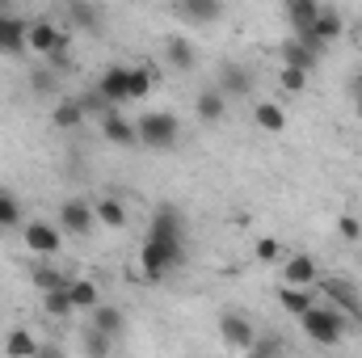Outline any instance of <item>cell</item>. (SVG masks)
Instances as JSON below:
<instances>
[{
    "instance_id": "cell-13",
    "label": "cell",
    "mask_w": 362,
    "mask_h": 358,
    "mask_svg": "<svg viewBox=\"0 0 362 358\" xmlns=\"http://www.w3.org/2000/svg\"><path fill=\"white\" fill-rule=\"evenodd\" d=\"M253 89V72L245 68V64H223L219 68V93H228V97H249Z\"/></svg>"
},
{
    "instance_id": "cell-22",
    "label": "cell",
    "mask_w": 362,
    "mask_h": 358,
    "mask_svg": "<svg viewBox=\"0 0 362 358\" xmlns=\"http://www.w3.org/2000/svg\"><path fill=\"white\" fill-rule=\"evenodd\" d=\"M68 295H72V308L76 312H93L101 304V291H97V282H89V278H72L68 282Z\"/></svg>"
},
{
    "instance_id": "cell-12",
    "label": "cell",
    "mask_w": 362,
    "mask_h": 358,
    "mask_svg": "<svg viewBox=\"0 0 362 358\" xmlns=\"http://www.w3.org/2000/svg\"><path fill=\"white\" fill-rule=\"evenodd\" d=\"M101 135L110 139V144H118V148H131V144H139V131L118 114V110H105L101 114Z\"/></svg>"
},
{
    "instance_id": "cell-7",
    "label": "cell",
    "mask_w": 362,
    "mask_h": 358,
    "mask_svg": "<svg viewBox=\"0 0 362 358\" xmlns=\"http://www.w3.org/2000/svg\"><path fill=\"white\" fill-rule=\"evenodd\" d=\"M219 337H223V346L245 350V354L257 346V329H253V321H249V316H240V312L219 316Z\"/></svg>"
},
{
    "instance_id": "cell-6",
    "label": "cell",
    "mask_w": 362,
    "mask_h": 358,
    "mask_svg": "<svg viewBox=\"0 0 362 358\" xmlns=\"http://www.w3.org/2000/svg\"><path fill=\"white\" fill-rule=\"evenodd\" d=\"M21 241H25V249H30V253H38V258H55V253H59V245H64L59 228H55V224H47V219L25 224V228H21Z\"/></svg>"
},
{
    "instance_id": "cell-25",
    "label": "cell",
    "mask_w": 362,
    "mask_h": 358,
    "mask_svg": "<svg viewBox=\"0 0 362 358\" xmlns=\"http://www.w3.org/2000/svg\"><path fill=\"white\" fill-rule=\"evenodd\" d=\"M223 110H228V105H223V93L219 89H202L198 93V101H194V114H198L202 122H219Z\"/></svg>"
},
{
    "instance_id": "cell-39",
    "label": "cell",
    "mask_w": 362,
    "mask_h": 358,
    "mask_svg": "<svg viewBox=\"0 0 362 358\" xmlns=\"http://www.w3.org/2000/svg\"><path fill=\"white\" fill-rule=\"evenodd\" d=\"M34 358H68V354H64V350H59L55 342H42V346H38V354H34Z\"/></svg>"
},
{
    "instance_id": "cell-29",
    "label": "cell",
    "mask_w": 362,
    "mask_h": 358,
    "mask_svg": "<svg viewBox=\"0 0 362 358\" xmlns=\"http://www.w3.org/2000/svg\"><path fill=\"white\" fill-rule=\"evenodd\" d=\"M81 354H85V358H110V354H114V342L89 325V329L81 333Z\"/></svg>"
},
{
    "instance_id": "cell-33",
    "label": "cell",
    "mask_w": 362,
    "mask_h": 358,
    "mask_svg": "<svg viewBox=\"0 0 362 358\" xmlns=\"http://www.w3.org/2000/svg\"><path fill=\"white\" fill-rule=\"evenodd\" d=\"M17 219H21V202H17L13 194L0 190V228H13Z\"/></svg>"
},
{
    "instance_id": "cell-16",
    "label": "cell",
    "mask_w": 362,
    "mask_h": 358,
    "mask_svg": "<svg viewBox=\"0 0 362 358\" xmlns=\"http://www.w3.org/2000/svg\"><path fill=\"white\" fill-rule=\"evenodd\" d=\"M25 30H30V21H21V17H13L8 8L0 13V51H21L25 47Z\"/></svg>"
},
{
    "instance_id": "cell-32",
    "label": "cell",
    "mask_w": 362,
    "mask_h": 358,
    "mask_svg": "<svg viewBox=\"0 0 362 358\" xmlns=\"http://www.w3.org/2000/svg\"><path fill=\"white\" fill-rule=\"evenodd\" d=\"M152 85H156V76H152L148 68H131V101H135V97H148Z\"/></svg>"
},
{
    "instance_id": "cell-28",
    "label": "cell",
    "mask_w": 362,
    "mask_h": 358,
    "mask_svg": "<svg viewBox=\"0 0 362 358\" xmlns=\"http://www.w3.org/2000/svg\"><path fill=\"white\" fill-rule=\"evenodd\" d=\"M68 17H72V25H81V30H89V34H97V30H101V21H105V13H101L97 4H85V0H81V4H72V8H68Z\"/></svg>"
},
{
    "instance_id": "cell-2",
    "label": "cell",
    "mask_w": 362,
    "mask_h": 358,
    "mask_svg": "<svg viewBox=\"0 0 362 358\" xmlns=\"http://www.w3.org/2000/svg\"><path fill=\"white\" fill-rule=\"evenodd\" d=\"M299 325H303V333H308L312 342H320V346H337L341 333H346V321H341L333 308H320V304H316L312 312H303Z\"/></svg>"
},
{
    "instance_id": "cell-34",
    "label": "cell",
    "mask_w": 362,
    "mask_h": 358,
    "mask_svg": "<svg viewBox=\"0 0 362 358\" xmlns=\"http://www.w3.org/2000/svg\"><path fill=\"white\" fill-rule=\"evenodd\" d=\"M278 85L286 93H303L308 85V72H295V68H278Z\"/></svg>"
},
{
    "instance_id": "cell-5",
    "label": "cell",
    "mask_w": 362,
    "mask_h": 358,
    "mask_svg": "<svg viewBox=\"0 0 362 358\" xmlns=\"http://www.w3.org/2000/svg\"><path fill=\"white\" fill-rule=\"evenodd\" d=\"M97 97L101 105H118V101H131V64H110L97 81Z\"/></svg>"
},
{
    "instance_id": "cell-3",
    "label": "cell",
    "mask_w": 362,
    "mask_h": 358,
    "mask_svg": "<svg viewBox=\"0 0 362 358\" xmlns=\"http://www.w3.org/2000/svg\"><path fill=\"white\" fill-rule=\"evenodd\" d=\"M148 241L152 245H177L185 249V219H181L177 207H156V215H152V228H148Z\"/></svg>"
},
{
    "instance_id": "cell-26",
    "label": "cell",
    "mask_w": 362,
    "mask_h": 358,
    "mask_svg": "<svg viewBox=\"0 0 362 358\" xmlns=\"http://www.w3.org/2000/svg\"><path fill=\"white\" fill-rule=\"evenodd\" d=\"M55 127H64V131H72V127H81L85 122V101L81 97H64L59 105H55Z\"/></svg>"
},
{
    "instance_id": "cell-23",
    "label": "cell",
    "mask_w": 362,
    "mask_h": 358,
    "mask_svg": "<svg viewBox=\"0 0 362 358\" xmlns=\"http://www.w3.org/2000/svg\"><path fill=\"white\" fill-rule=\"evenodd\" d=\"M165 59H169L173 68H181V72H189L194 59H198V55H194V42H189L185 34H173V38L165 42Z\"/></svg>"
},
{
    "instance_id": "cell-18",
    "label": "cell",
    "mask_w": 362,
    "mask_h": 358,
    "mask_svg": "<svg viewBox=\"0 0 362 358\" xmlns=\"http://www.w3.org/2000/svg\"><path fill=\"white\" fill-rule=\"evenodd\" d=\"M253 122H257L266 135H282L286 114H282V105H278V101H257V105H253Z\"/></svg>"
},
{
    "instance_id": "cell-1",
    "label": "cell",
    "mask_w": 362,
    "mask_h": 358,
    "mask_svg": "<svg viewBox=\"0 0 362 358\" xmlns=\"http://www.w3.org/2000/svg\"><path fill=\"white\" fill-rule=\"evenodd\" d=\"M135 131H139V144H148V148H173L181 135V122H177V114L156 110V114H144L135 122Z\"/></svg>"
},
{
    "instance_id": "cell-9",
    "label": "cell",
    "mask_w": 362,
    "mask_h": 358,
    "mask_svg": "<svg viewBox=\"0 0 362 358\" xmlns=\"http://www.w3.org/2000/svg\"><path fill=\"white\" fill-rule=\"evenodd\" d=\"M64 42H68V34H59L51 21H30V30H25V47L30 51H38V55H59L64 51Z\"/></svg>"
},
{
    "instance_id": "cell-27",
    "label": "cell",
    "mask_w": 362,
    "mask_h": 358,
    "mask_svg": "<svg viewBox=\"0 0 362 358\" xmlns=\"http://www.w3.org/2000/svg\"><path fill=\"white\" fill-rule=\"evenodd\" d=\"M93 215H97V224H105V228H127V207L118 202V198H101V202H93Z\"/></svg>"
},
{
    "instance_id": "cell-31",
    "label": "cell",
    "mask_w": 362,
    "mask_h": 358,
    "mask_svg": "<svg viewBox=\"0 0 362 358\" xmlns=\"http://www.w3.org/2000/svg\"><path fill=\"white\" fill-rule=\"evenodd\" d=\"M42 308H47V316H55V321H68L76 308H72V295H68V287L64 291H51V295H42Z\"/></svg>"
},
{
    "instance_id": "cell-19",
    "label": "cell",
    "mask_w": 362,
    "mask_h": 358,
    "mask_svg": "<svg viewBox=\"0 0 362 358\" xmlns=\"http://www.w3.org/2000/svg\"><path fill=\"white\" fill-rule=\"evenodd\" d=\"M177 17H185V21H219L223 17V4L219 0H181Z\"/></svg>"
},
{
    "instance_id": "cell-4",
    "label": "cell",
    "mask_w": 362,
    "mask_h": 358,
    "mask_svg": "<svg viewBox=\"0 0 362 358\" xmlns=\"http://www.w3.org/2000/svg\"><path fill=\"white\" fill-rule=\"evenodd\" d=\"M181 262H185V249H177V245H152V241H144V249H139V266H144L148 278H165Z\"/></svg>"
},
{
    "instance_id": "cell-35",
    "label": "cell",
    "mask_w": 362,
    "mask_h": 358,
    "mask_svg": "<svg viewBox=\"0 0 362 358\" xmlns=\"http://www.w3.org/2000/svg\"><path fill=\"white\" fill-rule=\"evenodd\" d=\"M253 253H257V262H278V253H282V245H278L274 236H262Z\"/></svg>"
},
{
    "instance_id": "cell-41",
    "label": "cell",
    "mask_w": 362,
    "mask_h": 358,
    "mask_svg": "<svg viewBox=\"0 0 362 358\" xmlns=\"http://www.w3.org/2000/svg\"><path fill=\"white\" fill-rule=\"evenodd\" d=\"M358 34H362V21H358Z\"/></svg>"
},
{
    "instance_id": "cell-8",
    "label": "cell",
    "mask_w": 362,
    "mask_h": 358,
    "mask_svg": "<svg viewBox=\"0 0 362 358\" xmlns=\"http://www.w3.org/2000/svg\"><path fill=\"white\" fill-rule=\"evenodd\" d=\"M93 224H97V215H93V202H85V198H68V202L59 207V232H68V236H89Z\"/></svg>"
},
{
    "instance_id": "cell-10",
    "label": "cell",
    "mask_w": 362,
    "mask_h": 358,
    "mask_svg": "<svg viewBox=\"0 0 362 358\" xmlns=\"http://www.w3.org/2000/svg\"><path fill=\"white\" fill-rule=\"evenodd\" d=\"M316 278H320V266H316V258H308V253H291L286 262H282V287H316Z\"/></svg>"
},
{
    "instance_id": "cell-30",
    "label": "cell",
    "mask_w": 362,
    "mask_h": 358,
    "mask_svg": "<svg viewBox=\"0 0 362 358\" xmlns=\"http://www.w3.org/2000/svg\"><path fill=\"white\" fill-rule=\"evenodd\" d=\"M30 282L42 291V295H51V291H64L68 282H64V274L59 270H51V266H34L30 270Z\"/></svg>"
},
{
    "instance_id": "cell-14",
    "label": "cell",
    "mask_w": 362,
    "mask_h": 358,
    "mask_svg": "<svg viewBox=\"0 0 362 358\" xmlns=\"http://www.w3.org/2000/svg\"><path fill=\"white\" fill-rule=\"evenodd\" d=\"M341 30H346L341 13H337V8H325V4H320V13H316V25H312L308 34H312V38H316L320 47H329V42H337V38H341Z\"/></svg>"
},
{
    "instance_id": "cell-40",
    "label": "cell",
    "mask_w": 362,
    "mask_h": 358,
    "mask_svg": "<svg viewBox=\"0 0 362 358\" xmlns=\"http://www.w3.org/2000/svg\"><path fill=\"white\" fill-rule=\"evenodd\" d=\"M51 85H55L51 72H34V89H51Z\"/></svg>"
},
{
    "instance_id": "cell-20",
    "label": "cell",
    "mask_w": 362,
    "mask_h": 358,
    "mask_svg": "<svg viewBox=\"0 0 362 358\" xmlns=\"http://www.w3.org/2000/svg\"><path fill=\"white\" fill-rule=\"evenodd\" d=\"M316 13H320L316 0H291V4H286V17H291V30H295V34H308V30L316 25Z\"/></svg>"
},
{
    "instance_id": "cell-36",
    "label": "cell",
    "mask_w": 362,
    "mask_h": 358,
    "mask_svg": "<svg viewBox=\"0 0 362 358\" xmlns=\"http://www.w3.org/2000/svg\"><path fill=\"white\" fill-rule=\"evenodd\" d=\"M245 358H278V342H274V337H257V346Z\"/></svg>"
},
{
    "instance_id": "cell-24",
    "label": "cell",
    "mask_w": 362,
    "mask_h": 358,
    "mask_svg": "<svg viewBox=\"0 0 362 358\" xmlns=\"http://www.w3.org/2000/svg\"><path fill=\"white\" fill-rule=\"evenodd\" d=\"M38 346H42V342H38L30 329H13V333L4 337V354L8 358H34L38 354Z\"/></svg>"
},
{
    "instance_id": "cell-37",
    "label": "cell",
    "mask_w": 362,
    "mask_h": 358,
    "mask_svg": "<svg viewBox=\"0 0 362 358\" xmlns=\"http://www.w3.org/2000/svg\"><path fill=\"white\" fill-rule=\"evenodd\" d=\"M337 232H341L346 241H358V236H362V224L354 219V215H341V219H337Z\"/></svg>"
},
{
    "instance_id": "cell-21",
    "label": "cell",
    "mask_w": 362,
    "mask_h": 358,
    "mask_svg": "<svg viewBox=\"0 0 362 358\" xmlns=\"http://www.w3.org/2000/svg\"><path fill=\"white\" fill-rule=\"evenodd\" d=\"M278 299H282V308H286L291 316H303V312L316 308V295H312L308 287H278Z\"/></svg>"
},
{
    "instance_id": "cell-15",
    "label": "cell",
    "mask_w": 362,
    "mask_h": 358,
    "mask_svg": "<svg viewBox=\"0 0 362 358\" xmlns=\"http://www.w3.org/2000/svg\"><path fill=\"white\" fill-rule=\"evenodd\" d=\"M93 329H97V333H105L110 342H118V337H122V329H127L122 308H114V304H97V308H93Z\"/></svg>"
},
{
    "instance_id": "cell-17",
    "label": "cell",
    "mask_w": 362,
    "mask_h": 358,
    "mask_svg": "<svg viewBox=\"0 0 362 358\" xmlns=\"http://www.w3.org/2000/svg\"><path fill=\"white\" fill-rule=\"evenodd\" d=\"M278 55H282V68H295V72H312V68H316V59H320V55H312L299 38H286Z\"/></svg>"
},
{
    "instance_id": "cell-11",
    "label": "cell",
    "mask_w": 362,
    "mask_h": 358,
    "mask_svg": "<svg viewBox=\"0 0 362 358\" xmlns=\"http://www.w3.org/2000/svg\"><path fill=\"white\" fill-rule=\"evenodd\" d=\"M320 291H325L337 308H346L350 316H358V321H362V295H358V287H354V282H346V278H325V282H320Z\"/></svg>"
},
{
    "instance_id": "cell-38",
    "label": "cell",
    "mask_w": 362,
    "mask_h": 358,
    "mask_svg": "<svg viewBox=\"0 0 362 358\" xmlns=\"http://www.w3.org/2000/svg\"><path fill=\"white\" fill-rule=\"evenodd\" d=\"M350 101H354V110H358V118H362V72L350 81Z\"/></svg>"
}]
</instances>
